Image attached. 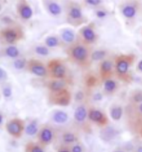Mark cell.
Wrapping results in <instances>:
<instances>
[{
    "mask_svg": "<svg viewBox=\"0 0 142 152\" xmlns=\"http://www.w3.org/2000/svg\"><path fill=\"white\" fill-rule=\"evenodd\" d=\"M88 121L90 124L100 128H104L110 124L107 114L100 108L93 105H89L88 107Z\"/></svg>",
    "mask_w": 142,
    "mask_h": 152,
    "instance_id": "obj_11",
    "label": "cell"
},
{
    "mask_svg": "<svg viewBox=\"0 0 142 152\" xmlns=\"http://www.w3.org/2000/svg\"><path fill=\"white\" fill-rule=\"evenodd\" d=\"M69 148L71 152H86V148H84V145L81 140L69 146Z\"/></svg>",
    "mask_w": 142,
    "mask_h": 152,
    "instance_id": "obj_34",
    "label": "cell"
},
{
    "mask_svg": "<svg viewBox=\"0 0 142 152\" xmlns=\"http://www.w3.org/2000/svg\"><path fill=\"white\" fill-rule=\"evenodd\" d=\"M73 96L69 88H65L54 93H48V101L50 105L67 107L70 105Z\"/></svg>",
    "mask_w": 142,
    "mask_h": 152,
    "instance_id": "obj_8",
    "label": "cell"
},
{
    "mask_svg": "<svg viewBox=\"0 0 142 152\" xmlns=\"http://www.w3.org/2000/svg\"><path fill=\"white\" fill-rule=\"evenodd\" d=\"M141 9V3L138 1H124L120 4L119 11L121 15L126 21H133L138 16Z\"/></svg>",
    "mask_w": 142,
    "mask_h": 152,
    "instance_id": "obj_9",
    "label": "cell"
},
{
    "mask_svg": "<svg viewBox=\"0 0 142 152\" xmlns=\"http://www.w3.org/2000/svg\"><path fill=\"white\" fill-rule=\"evenodd\" d=\"M84 4L88 7H94V9L103 6V1L102 0H84Z\"/></svg>",
    "mask_w": 142,
    "mask_h": 152,
    "instance_id": "obj_36",
    "label": "cell"
},
{
    "mask_svg": "<svg viewBox=\"0 0 142 152\" xmlns=\"http://www.w3.org/2000/svg\"><path fill=\"white\" fill-rule=\"evenodd\" d=\"M56 152H71V150H70L69 146H66V145L60 144L58 147V148H57V151Z\"/></svg>",
    "mask_w": 142,
    "mask_h": 152,
    "instance_id": "obj_39",
    "label": "cell"
},
{
    "mask_svg": "<svg viewBox=\"0 0 142 152\" xmlns=\"http://www.w3.org/2000/svg\"><path fill=\"white\" fill-rule=\"evenodd\" d=\"M49 77L53 79L68 80V69L66 63L60 58H52L47 63Z\"/></svg>",
    "mask_w": 142,
    "mask_h": 152,
    "instance_id": "obj_5",
    "label": "cell"
},
{
    "mask_svg": "<svg viewBox=\"0 0 142 152\" xmlns=\"http://www.w3.org/2000/svg\"><path fill=\"white\" fill-rule=\"evenodd\" d=\"M69 84H70V81L67 79L50 78L45 83V86L48 89V93H54V92H58V91L63 90L65 88H68Z\"/></svg>",
    "mask_w": 142,
    "mask_h": 152,
    "instance_id": "obj_18",
    "label": "cell"
},
{
    "mask_svg": "<svg viewBox=\"0 0 142 152\" xmlns=\"http://www.w3.org/2000/svg\"><path fill=\"white\" fill-rule=\"evenodd\" d=\"M66 22L72 27H81L88 23L89 20L84 14L82 4L78 2L69 1L65 5Z\"/></svg>",
    "mask_w": 142,
    "mask_h": 152,
    "instance_id": "obj_3",
    "label": "cell"
},
{
    "mask_svg": "<svg viewBox=\"0 0 142 152\" xmlns=\"http://www.w3.org/2000/svg\"><path fill=\"white\" fill-rule=\"evenodd\" d=\"M51 119L57 124H64L68 121L69 115L63 110H55L51 114Z\"/></svg>",
    "mask_w": 142,
    "mask_h": 152,
    "instance_id": "obj_25",
    "label": "cell"
},
{
    "mask_svg": "<svg viewBox=\"0 0 142 152\" xmlns=\"http://www.w3.org/2000/svg\"><path fill=\"white\" fill-rule=\"evenodd\" d=\"M116 136V132L115 130H113L112 128L106 126L104 127V130L102 133V138L103 139H106V140H110L111 139H113Z\"/></svg>",
    "mask_w": 142,
    "mask_h": 152,
    "instance_id": "obj_32",
    "label": "cell"
},
{
    "mask_svg": "<svg viewBox=\"0 0 142 152\" xmlns=\"http://www.w3.org/2000/svg\"><path fill=\"white\" fill-rule=\"evenodd\" d=\"M27 61L28 59L24 57H20L18 58L14 59L13 62V67L17 69V70H23V69H26V66H27Z\"/></svg>",
    "mask_w": 142,
    "mask_h": 152,
    "instance_id": "obj_30",
    "label": "cell"
},
{
    "mask_svg": "<svg viewBox=\"0 0 142 152\" xmlns=\"http://www.w3.org/2000/svg\"><path fill=\"white\" fill-rule=\"evenodd\" d=\"M15 11L18 17L23 22L31 20L32 17L33 16V9L31 4L25 1V0H21V1H18L16 3Z\"/></svg>",
    "mask_w": 142,
    "mask_h": 152,
    "instance_id": "obj_15",
    "label": "cell"
},
{
    "mask_svg": "<svg viewBox=\"0 0 142 152\" xmlns=\"http://www.w3.org/2000/svg\"><path fill=\"white\" fill-rule=\"evenodd\" d=\"M25 38L23 29L18 24L7 25L0 30V42L4 45H16Z\"/></svg>",
    "mask_w": 142,
    "mask_h": 152,
    "instance_id": "obj_4",
    "label": "cell"
},
{
    "mask_svg": "<svg viewBox=\"0 0 142 152\" xmlns=\"http://www.w3.org/2000/svg\"><path fill=\"white\" fill-rule=\"evenodd\" d=\"M37 142L46 148L48 146L51 145L56 139V130L55 128L49 124H45L40 126L39 132L36 135Z\"/></svg>",
    "mask_w": 142,
    "mask_h": 152,
    "instance_id": "obj_10",
    "label": "cell"
},
{
    "mask_svg": "<svg viewBox=\"0 0 142 152\" xmlns=\"http://www.w3.org/2000/svg\"><path fill=\"white\" fill-rule=\"evenodd\" d=\"M39 129H40V126H39L38 120L33 119L25 125L24 133L28 136H35V135H37Z\"/></svg>",
    "mask_w": 142,
    "mask_h": 152,
    "instance_id": "obj_26",
    "label": "cell"
},
{
    "mask_svg": "<svg viewBox=\"0 0 142 152\" xmlns=\"http://www.w3.org/2000/svg\"><path fill=\"white\" fill-rule=\"evenodd\" d=\"M137 57L133 53H122L113 57L114 77L119 81L130 84L133 80L131 69Z\"/></svg>",
    "mask_w": 142,
    "mask_h": 152,
    "instance_id": "obj_2",
    "label": "cell"
},
{
    "mask_svg": "<svg viewBox=\"0 0 142 152\" xmlns=\"http://www.w3.org/2000/svg\"><path fill=\"white\" fill-rule=\"evenodd\" d=\"M2 9H3V4L0 2V11H2Z\"/></svg>",
    "mask_w": 142,
    "mask_h": 152,
    "instance_id": "obj_44",
    "label": "cell"
},
{
    "mask_svg": "<svg viewBox=\"0 0 142 152\" xmlns=\"http://www.w3.org/2000/svg\"><path fill=\"white\" fill-rule=\"evenodd\" d=\"M80 140L79 134L76 131L73 130H65L60 134V141L62 145L71 146L74 143Z\"/></svg>",
    "mask_w": 142,
    "mask_h": 152,
    "instance_id": "obj_21",
    "label": "cell"
},
{
    "mask_svg": "<svg viewBox=\"0 0 142 152\" xmlns=\"http://www.w3.org/2000/svg\"><path fill=\"white\" fill-rule=\"evenodd\" d=\"M126 116L127 124L132 133L142 139V117Z\"/></svg>",
    "mask_w": 142,
    "mask_h": 152,
    "instance_id": "obj_19",
    "label": "cell"
},
{
    "mask_svg": "<svg viewBox=\"0 0 142 152\" xmlns=\"http://www.w3.org/2000/svg\"><path fill=\"white\" fill-rule=\"evenodd\" d=\"M25 70L38 77H42V78L49 77L47 65H45L42 60L34 58L28 59Z\"/></svg>",
    "mask_w": 142,
    "mask_h": 152,
    "instance_id": "obj_13",
    "label": "cell"
},
{
    "mask_svg": "<svg viewBox=\"0 0 142 152\" xmlns=\"http://www.w3.org/2000/svg\"><path fill=\"white\" fill-rule=\"evenodd\" d=\"M84 98H86V94H84V92H83V91H78L75 95V101L79 104L86 102L84 101Z\"/></svg>",
    "mask_w": 142,
    "mask_h": 152,
    "instance_id": "obj_37",
    "label": "cell"
},
{
    "mask_svg": "<svg viewBox=\"0 0 142 152\" xmlns=\"http://www.w3.org/2000/svg\"><path fill=\"white\" fill-rule=\"evenodd\" d=\"M132 152H142V143L138 142L133 146Z\"/></svg>",
    "mask_w": 142,
    "mask_h": 152,
    "instance_id": "obj_40",
    "label": "cell"
},
{
    "mask_svg": "<svg viewBox=\"0 0 142 152\" xmlns=\"http://www.w3.org/2000/svg\"><path fill=\"white\" fill-rule=\"evenodd\" d=\"M114 76V63L113 58L108 57L98 63V77L103 82L105 79L113 77Z\"/></svg>",
    "mask_w": 142,
    "mask_h": 152,
    "instance_id": "obj_14",
    "label": "cell"
},
{
    "mask_svg": "<svg viewBox=\"0 0 142 152\" xmlns=\"http://www.w3.org/2000/svg\"><path fill=\"white\" fill-rule=\"evenodd\" d=\"M24 152H45V148L37 141H28L24 146Z\"/></svg>",
    "mask_w": 142,
    "mask_h": 152,
    "instance_id": "obj_28",
    "label": "cell"
},
{
    "mask_svg": "<svg viewBox=\"0 0 142 152\" xmlns=\"http://www.w3.org/2000/svg\"><path fill=\"white\" fill-rule=\"evenodd\" d=\"M111 152H128L125 148H123L122 147H117L115 148L114 149H113Z\"/></svg>",
    "mask_w": 142,
    "mask_h": 152,
    "instance_id": "obj_42",
    "label": "cell"
},
{
    "mask_svg": "<svg viewBox=\"0 0 142 152\" xmlns=\"http://www.w3.org/2000/svg\"><path fill=\"white\" fill-rule=\"evenodd\" d=\"M136 69H137V71L138 72H139L140 74H142V59H140L139 61L138 62Z\"/></svg>",
    "mask_w": 142,
    "mask_h": 152,
    "instance_id": "obj_41",
    "label": "cell"
},
{
    "mask_svg": "<svg viewBox=\"0 0 142 152\" xmlns=\"http://www.w3.org/2000/svg\"><path fill=\"white\" fill-rule=\"evenodd\" d=\"M0 53H1L2 56L9 58H12V59H15V58H18L22 57L21 51H20L19 48L16 45H7V46H5L1 50Z\"/></svg>",
    "mask_w": 142,
    "mask_h": 152,
    "instance_id": "obj_23",
    "label": "cell"
},
{
    "mask_svg": "<svg viewBox=\"0 0 142 152\" xmlns=\"http://www.w3.org/2000/svg\"><path fill=\"white\" fill-rule=\"evenodd\" d=\"M109 115L114 121H119L124 115V107L119 104H112L109 107Z\"/></svg>",
    "mask_w": 142,
    "mask_h": 152,
    "instance_id": "obj_22",
    "label": "cell"
},
{
    "mask_svg": "<svg viewBox=\"0 0 142 152\" xmlns=\"http://www.w3.org/2000/svg\"><path fill=\"white\" fill-rule=\"evenodd\" d=\"M95 15L98 19H104V18H106L108 16L109 12L105 7L101 6V7L95 9Z\"/></svg>",
    "mask_w": 142,
    "mask_h": 152,
    "instance_id": "obj_33",
    "label": "cell"
},
{
    "mask_svg": "<svg viewBox=\"0 0 142 152\" xmlns=\"http://www.w3.org/2000/svg\"><path fill=\"white\" fill-rule=\"evenodd\" d=\"M109 56V51L107 50H93L92 52V60L94 61H97L98 63L102 60L105 59Z\"/></svg>",
    "mask_w": 142,
    "mask_h": 152,
    "instance_id": "obj_29",
    "label": "cell"
},
{
    "mask_svg": "<svg viewBox=\"0 0 142 152\" xmlns=\"http://www.w3.org/2000/svg\"><path fill=\"white\" fill-rule=\"evenodd\" d=\"M7 78V72L2 67H0V83L6 81Z\"/></svg>",
    "mask_w": 142,
    "mask_h": 152,
    "instance_id": "obj_38",
    "label": "cell"
},
{
    "mask_svg": "<svg viewBox=\"0 0 142 152\" xmlns=\"http://www.w3.org/2000/svg\"><path fill=\"white\" fill-rule=\"evenodd\" d=\"M25 121L21 118H13L7 121L5 124L6 132L14 139H20L24 133L25 130Z\"/></svg>",
    "mask_w": 142,
    "mask_h": 152,
    "instance_id": "obj_12",
    "label": "cell"
},
{
    "mask_svg": "<svg viewBox=\"0 0 142 152\" xmlns=\"http://www.w3.org/2000/svg\"><path fill=\"white\" fill-rule=\"evenodd\" d=\"M77 38L89 46L95 44L99 39V34L97 33L96 24L95 23H88L80 27L77 33Z\"/></svg>",
    "mask_w": 142,
    "mask_h": 152,
    "instance_id": "obj_6",
    "label": "cell"
},
{
    "mask_svg": "<svg viewBox=\"0 0 142 152\" xmlns=\"http://www.w3.org/2000/svg\"><path fill=\"white\" fill-rule=\"evenodd\" d=\"M44 45L47 46L49 49H55V48H60L63 47L64 44L62 41L60 40L59 35L56 34H50L48 35L44 39Z\"/></svg>",
    "mask_w": 142,
    "mask_h": 152,
    "instance_id": "obj_24",
    "label": "cell"
},
{
    "mask_svg": "<svg viewBox=\"0 0 142 152\" xmlns=\"http://www.w3.org/2000/svg\"><path fill=\"white\" fill-rule=\"evenodd\" d=\"M4 124V114L0 112V126Z\"/></svg>",
    "mask_w": 142,
    "mask_h": 152,
    "instance_id": "obj_43",
    "label": "cell"
},
{
    "mask_svg": "<svg viewBox=\"0 0 142 152\" xmlns=\"http://www.w3.org/2000/svg\"><path fill=\"white\" fill-rule=\"evenodd\" d=\"M60 38L62 41L64 46H68L72 43H74L77 40V35L75 33V31L72 28H62L60 32Z\"/></svg>",
    "mask_w": 142,
    "mask_h": 152,
    "instance_id": "obj_20",
    "label": "cell"
},
{
    "mask_svg": "<svg viewBox=\"0 0 142 152\" xmlns=\"http://www.w3.org/2000/svg\"><path fill=\"white\" fill-rule=\"evenodd\" d=\"M129 104H138L142 103V89L137 88L132 90L129 95Z\"/></svg>",
    "mask_w": 142,
    "mask_h": 152,
    "instance_id": "obj_27",
    "label": "cell"
},
{
    "mask_svg": "<svg viewBox=\"0 0 142 152\" xmlns=\"http://www.w3.org/2000/svg\"><path fill=\"white\" fill-rule=\"evenodd\" d=\"M88 107L89 105L87 104V103H81L76 107L73 114V121L75 125L84 131L90 130V123L88 121Z\"/></svg>",
    "mask_w": 142,
    "mask_h": 152,
    "instance_id": "obj_7",
    "label": "cell"
},
{
    "mask_svg": "<svg viewBox=\"0 0 142 152\" xmlns=\"http://www.w3.org/2000/svg\"><path fill=\"white\" fill-rule=\"evenodd\" d=\"M42 5L48 15L52 17L59 18L63 13V7L59 2L52 1V0H45L42 2Z\"/></svg>",
    "mask_w": 142,
    "mask_h": 152,
    "instance_id": "obj_17",
    "label": "cell"
},
{
    "mask_svg": "<svg viewBox=\"0 0 142 152\" xmlns=\"http://www.w3.org/2000/svg\"><path fill=\"white\" fill-rule=\"evenodd\" d=\"M65 52L69 61L82 69H89L93 63L92 46L84 43L78 38L74 43L66 47Z\"/></svg>",
    "mask_w": 142,
    "mask_h": 152,
    "instance_id": "obj_1",
    "label": "cell"
},
{
    "mask_svg": "<svg viewBox=\"0 0 142 152\" xmlns=\"http://www.w3.org/2000/svg\"><path fill=\"white\" fill-rule=\"evenodd\" d=\"M33 51L39 55V56H42V57H47L50 54V49H49L47 46H45L44 44H38L33 48Z\"/></svg>",
    "mask_w": 142,
    "mask_h": 152,
    "instance_id": "obj_31",
    "label": "cell"
},
{
    "mask_svg": "<svg viewBox=\"0 0 142 152\" xmlns=\"http://www.w3.org/2000/svg\"><path fill=\"white\" fill-rule=\"evenodd\" d=\"M2 95L6 99H8L13 95V88L10 84H5L2 87Z\"/></svg>",
    "mask_w": 142,
    "mask_h": 152,
    "instance_id": "obj_35",
    "label": "cell"
},
{
    "mask_svg": "<svg viewBox=\"0 0 142 152\" xmlns=\"http://www.w3.org/2000/svg\"><path fill=\"white\" fill-rule=\"evenodd\" d=\"M103 83V93L106 96H114L118 90L120 89V83L117 78H108L105 79Z\"/></svg>",
    "mask_w": 142,
    "mask_h": 152,
    "instance_id": "obj_16",
    "label": "cell"
}]
</instances>
